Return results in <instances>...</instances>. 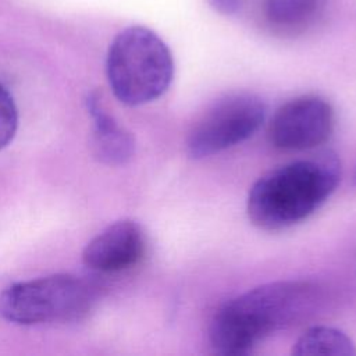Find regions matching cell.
Wrapping results in <instances>:
<instances>
[{
  "instance_id": "cell-7",
  "label": "cell",
  "mask_w": 356,
  "mask_h": 356,
  "mask_svg": "<svg viewBox=\"0 0 356 356\" xmlns=\"http://www.w3.org/2000/svg\"><path fill=\"white\" fill-rule=\"evenodd\" d=\"M146 253V235L132 220H120L97 234L83 249V263L102 274L132 268Z\"/></svg>"
},
{
  "instance_id": "cell-10",
  "label": "cell",
  "mask_w": 356,
  "mask_h": 356,
  "mask_svg": "<svg viewBox=\"0 0 356 356\" xmlns=\"http://www.w3.org/2000/svg\"><path fill=\"white\" fill-rule=\"evenodd\" d=\"M292 355L314 356H353L356 355V345L341 330L332 327H310L293 343Z\"/></svg>"
},
{
  "instance_id": "cell-6",
  "label": "cell",
  "mask_w": 356,
  "mask_h": 356,
  "mask_svg": "<svg viewBox=\"0 0 356 356\" xmlns=\"http://www.w3.org/2000/svg\"><path fill=\"white\" fill-rule=\"evenodd\" d=\"M334 124L332 106L320 96L305 95L286 102L275 111L268 127V139L281 150H309L331 136Z\"/></svg>"
},
{
  "instance_id": "cell-9",
  "label": "cell",
  "mask_w": 356,
  "mask_h": 356,
  "mask_svg": "<svg viewBox=\"0 0 356 356\" xmlns=\"http://www.w3.org/2000/svg\"><path fill=\"white\" fill-rule=\"evenodd\" d=\"M324 8V0H263L266 22L277 32L298 33L309 28Z\"/></svg>"
},
{
  "instance_id": "cell-2",
  "label": "cell",
  "mask_w": 356,
  "mask_h": 356,
  "mask_svg": "<svg viewBox=\"0 0 356 356\" xmlns=\"http://www.w3.org/2000/svg\"><path fill=\"white\" fill-rule=\"evenodd\" d=\"M341 179V161L332 152L295 160L261 175L250 188L246 211L266 231L292 227L313 214Z\"/></svg>"
},
{
  "instance_id": "cell-8",
  "label": "cell",
  "mask_w": 356,
  "mask_h": 356,
  "mask_svg": "<svg viewBox=\"0 0 356 356\" xmlns=\"http://www.w3.org/2000/svg\"><path fill=\"white\" fill-rule=\"evenodd\" d=\"M90 111L95 118L92 135L93 154L106 164L127 163L135 152L132 135L120 127L114 118L102 108L97 100L92 102Z\"/></svg>"
},
{
  "instance_id": "cell-4",
  "label": "cell",
  "mask_w": 356,
  "mask_h": 356,
  "mask_svg": "<svg viewBox=\"0 0 356 356\" xmlns=\"http://www.w3.org/2000/svg\"><path fill=\"white\" fill-rule=\"evenodd\" d=\"M90 299V291L81 278L53 274L4 288L0 314L21 325L71 321L88 312Z\"/></svg>"
},
{
  "instance_id": "cell-3",
  "label": "cell",
  "mask_w": 356,
  "mask_h": 356,
  "mask_svg": "<svg viewBox=\"0 0 356 356\" xmlns=\"http://www.w3.org/2000/svg\"><path fill=\"white\" fill-rule=\"evenodd\" d=\"M174 76V58L164 40L145 26H128L110 44L107 78L114 96L140 106L165 93Z\"/></svg>"
},
{
  "instance_id": "cell-13",
  "label": "cell",
  "mask_w": 356,
  "mask_h": 356,
  "mask_svg": "<svg viewBox=\"0 0 356 356\" xmlns=\"http://www.w3.org/2000/svg\"><path fill=\"white\" fill-rule=\"evenodd\" d=\"M353 181H355V184H356V170H355V177H353Z\"/></svg>"
},
{
  "instance_id": "cell-1",
  "label": "cell",
  "mask_w": 356,
  "mask_h": 356,
  "mask_svg": "<svg viewBox=\"0 0 356 356\" xmlns=\"http://www.w3.org/2000/svg\"><path fill=\"white\" fill-rule=\"evenodd\" d=\"M320 293L309 281H277L253 288L218 309L210 328V345L218 355H248L273 332L307 318Z\"/></svg>"
},
{
  "instance_id": "cell-11",
  "label": "cell",
  "mask_w": 356,
  "mask_h": 356,
  "mask_svg": "<svg viewBox=\"0 0 356 356\" xmlns=\"http://www.w3.org/2000/svg\"><path fill=\"white\" fill-rule=\"evenodd\" d=\"M18 127V113L13 96L0 83V150L14 138Z\"/></svg>"
},
{
  "instance_id": "cell-12",
  "label": "cell",
  "mask_w": 356,
  "mask_h": 356,
  "mask_svg": "<svg viewBox=\"0 0 356 356\" xmlns=\"http://www.w3.org/2000/svg\"><path fill=\"white\" fill-rule=\"evenodd\" d=\"M207 1L216 11L225 15L236 13L242 6V0H207Z\"/></svg>"
},
{
  "instance_id": "cell-5",
  "label": "cell",
  "mask_w": 356,
  "mask_h": 356,
  "mask_svg": "<svg viewBox=\"0 0 356 356\" xmlns=\"http://www.w3.org/2000/svg\"><path fill=\"white\" fill-rule=\"evenodd\" d=\"M266 106L248 92L231 93L213 103L192 127L186 147L193 159H203L249 139L263 124Z\"/></svg>"
}]
</instances>
